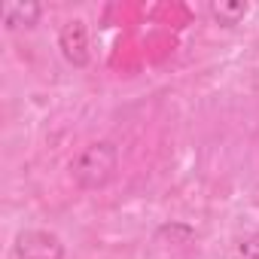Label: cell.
<instances>
[{"instance_id": "obj_6", "label": "cell", "mask_w": 259, "mask_h": 259, "mask_svg": "<svg viewBox=\"0 0 259 259\" xmlns=\"http://www.w3.org/2000/svg\"><path fill=\"white\" fill-rule=\"evenodd\" d=\"M241 256L244 259H259V232L241 241Z\"/></svg>"}, {"instance_id": "obj_2", "label": "cell", "mask_w": 259, "mask_h": 259, "mask_svg": "<svg viewBox=\"0 0 259 259\" xmlns=\"http://www.w3.org/2000/svg\"><path fill=\"white\" fill-rule=\"evenodd\" d=\"M19 259H64V244L55 232L46 229H25L16 235L13 244Z\"/></svg>"}, {"instance_id": "obj_3", "label": "cell", "mask_w": 259, "mask_h": 259, "mask_svg": "<svg viewBox=\"0 0 259 259\" xmlns=\"http://www.w3.org/2000/svg\"><path fill=\"white\" fill-rule=\"evenodd\" d=\"M58 46H61V55L73 67H85L89 64V28H85V22L70 19L58 34Z\"/></svg>"}, {"instance_id": "obj_4", "label": "cell", "mask_w": 259, "mask_h": 259, "mask_svg": "<svg viewBox=\"0 0 259 259\" xmlns=\"http://www.w3.org/2000/svg\"><path fill=\"white\" fill-rule=\"evenodd\" d=\"M0 16H4L7 28H31L43 16V7L34 4V0H28V4H7L4 10H0Z\"/></svg>"}, {"instance_id": "obj_5", "label": "cell", "mask_w": 259, "mask_h": 259, "mask_svg": "<svg viewBox=\"0 0 259 259\" xmlns=\"http://www.w3.org/2000/svg\"><path fill=\"white\" fill-rule=\"evenodd\" d=\"M247 13H250V7L244 4V0H213V4H210V16L220 25H226V28L238 25Z\"/></svg>"}, {"instance_id": "obj_1", "label": "cell", "mask_w": 259, "mask_h": 259, "mask_svg": "<svg viewBox=\"0 0 259 259\" xmlns=\"http://www.w3.org/2000/svg\"><path fill=\"white\" fill-rule=\"evenodd\" d=\"M116 165H119L116 147L107 144V141H98V144H89V147L70 162V174H73V180H76L82 189H101V186L110 183V177L116 174Z\"/></svg>"}]
</instances>
